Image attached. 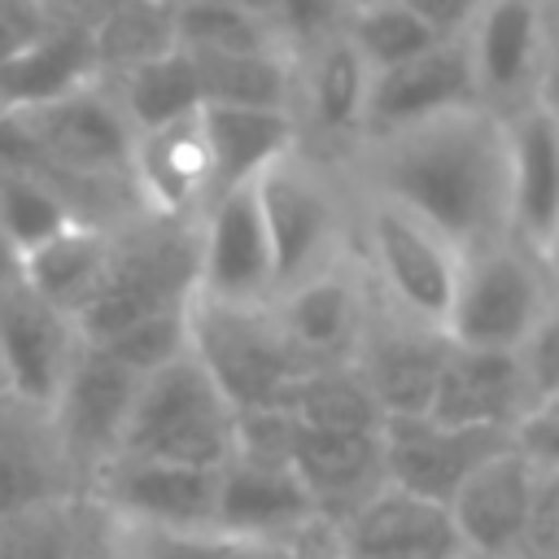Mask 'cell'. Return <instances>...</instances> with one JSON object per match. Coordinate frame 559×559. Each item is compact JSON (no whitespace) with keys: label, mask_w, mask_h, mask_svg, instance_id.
<instances>
[{"label":"cell","mask_w":559,"mask_h":559,"mask_svg":"<svg viewBox=\"0 0 559 559\" xmlns=\"http://www.w3.org/2000/svg\"><path fill=\"white\" fill-rule=\"evenodd\" d=\"M341 166L362 197L415 214L459 258L511 236L507 118L485 105L358 140Z\"/></svg>","instance_id":"1"},{"label":"cell","mask_w":559,"mask_h":559,"mask_svg":"<svg viewBox=\"0 0 559 559\" xmlns=\"http://www.w3.org/2000/svg\"><path fill=\"white\" fill-rule=\"evenodd\" d=\"M197 293V218L135 214L114 227L96 288L70 314L79 341L100 345L127 323Z\"/></svg>","instance_id":"2"},{"label":"cell","mask_w":559,"mask_h":559,"mask_svg":"<svg viewBox=\"0 0 559 559\" xmlns=\"http://www.w3.org/2000/svg\"><path fill=\"white\" fill-rule=\"evenodd\" d=\"M271 262H275V293L336 266L354 245V214L345 201V183L336 166L310 148L284 153L253 179Z\"/></svg>","instance_id":"3"},{"label":"cell","mask_w":559,"mask_h":559,"mask_svg":"<svg viewBox=\"0 0 559 559\" xmlns=\"http://www.w3.org/2000/svg\"><path fill=\"white\" fill-rule=\"evenodd\" d=\"M559 293V271L550 258L524 249L515 236L472 249L459 258L445 336L463 349H502L520 354L542 314Z\"/></svg>","instance_id":"4"},{"label":"cell","mask_w":559,"mask_h":559,"mask_svg":"<svg viewBox=\"0 0 559 559\" xmlns=\"http://www.w3.org/2000/svg\"><path fill=\"white\" fill-rule=\"evenodd\" d=\"M188 349L231 402V411L249 406H288L293 389L306 371H314L293 341L284 336L271 301L236 306L188 297Z\"/></svg>","instance_id":"5"},{"label":"cell","mask_w":559,"mask_h":559,"mask_svg":"<svg viewBox=\"0 0 559 559\" xmlns=\"http://www.w3.org/2000/svg\"><path fill=\"white\" fill-rule=\"evenodd\" d=\"M231 428H236L231 402L218 393L205 367L192 354H183L140 376L118 454L218 472L231 459Z\"/></svg>","instance_id":"6"},{"label":"cell","mask_w":559,"mask_h":559,"mask_svg":"<svg viewBox=\"0 0 559 559\" xmlns=\"http://www.w3.org/2000/svg\"><path fill=\"white\" fill-rule=\"evenodd\" d=\"M354 258L376 288V301L419 319V323H445L454 275H459V253L450 240H441L428 223L415 214L362 197L354 205Z\"/></svg>","instance_id":"7"},{"label":"cell","mask_w":559,"mask_h":559,"mask_svg":"<svg viewBox=\"0 0 559 559\" xmlns=\"http://www.w3.org/2000/svg\"><path fill=\"white\" fill-rule=\"evenodd\" d=\"M135 389H140V376L87 341L70 358L48 411H52V424H57V437L70 459L79 493H87L96 472L109 459H118Z\"/></svg>","instance_id":"8"},{"label":"cell","mask_w":559,"mask_h":559,"mask_svg":"<svg viewBox=\"0 0 559 559\" xmlns=\"http://www.w3.org/2000/svg\"><path fill=\"white\" fill-rule=\"evenodd\" d=\"M463 44L476 79V100L493 114H507L542 92L559 31L546 0H489Z\"/></svg>","instance_id":"9"},{"label":"cell","mask_w":559,"mask_h":559,"mask_svg":"<svg viewBox=\"0 0 559 559\" xmlns=\"http://www.w3.org/2000/svg\"><path fill=\"white\" fill-rule=\"evenodd\" d=\"M197 297L236 306L275 297V262L253 183L210 197L197 214Z\"/></svg>","instance_id":"10"},{"label":"cell","mask_w":559,"mask_h":559,"mask_svg":"<svg viewBox=\"0 0 559 559\" xmlns=\"http://www.w3.org/2000/svg\"><path fill=\"white\" fill-rule=\"evenodd\" d=\"M218 472L166 459H109L83 498H92L122 528H214Z\"/></svg>","instance_id":"11"},{"label":"cell","mask_w":559,"mask_h":559,"mask_svg":"<svg viewBox=\"0 0 559 559\" xmlns=\"http://www.w3.org/2000/svg\"><path fill=\"white\" fill-rule=\"evenodd\" d=\"M450 354V336L437 323H419L371 293V314L354 349V371L380 402L384 419L397 415H428L441 362Z\"/></svg>","instance_id":"12"},{"label":"cell","mask_w":559,"mask_h":559,"mask_svg":"<svg viewBox=\"0 0 559 559\" xmlns=\"http://www.w3.org/2000/svg\"><path fill=\"white\" fill-rule=\"evenodd\" d=\"M511 441L515 437L502 428H463V424H441L432 415H397L380 424L384 480L393 489L445 507L454 489Z\"/></svg>","instance_id":"13"},{"label":"cell","mask_w":559,"mask_h":559,"mask_svg":"<svg viewBox=\"0 0 559 559\" xmlns=\"http://www.w3.org/2000/svg\"><path fill=\"white\" fill-rule=\"evenodd\" d=\"M507 166H511V236L559 258V109L546 92L507 109Z\"/></svg>","instance_id":"14"},{"label":"cell","mask_w":559,"mask_h":559,"mask_svg":"<svg viewBox=\"0 0 559 559\" xmlns=\"http://www.w3.org/2000/svg\"><path fill=\"white\" fill-rule=\"evenodd\" d=\"M271 310H275L284 336L293 341V349L310 367L349 362L358 349V336L367 328V314H371V284L349 249L336 266L275 293Z\"/></svg>","instance_id":"15"},{"label":"cell","mask_w":559,"mask_h":559,"mask_svg":"<svg viewBox=\"0 0 559 559\" xmlns=\"http://www.w3.org/2000/svg\"><path fill=\"white\" fill-rule=\"evenodd\" d=\"M371 70L354 52V44L336 31L306 48L297 57V96L293 118L301 127V148L319 157H349V148L362 135V109H367Z\"/></svg>","instance_id":"16"},{"label":"cell","mask_w":559,"mask_h":559,"mask_svg":"<svg viewBox=\"0 0 559 559\" xmlns=\"http://www.w3.org/2000/svg\"><path fill=\"white\" fill-rule=\"evenodd\" d=\"M467 105H480L472 61H467V44L463 39H437L419 57L371 74L358 140L406 131L415 122H428V118H441V114H454V109H467Z\"/></svg>","instance_id":"17"},{"label":"cell","mask_w":559,"mask_h":559,"mask_svg":"<svg viewBox=\"0 0 559 559\" xmlns=\"http://www.w3.org/2000/svg\"><path fill=\"white\" fill-rule=\"evenodd\" d=\"M79 345L83 341L66 310L44 301L22 280L0 288V380L9 393L52 402Z\"/></svg>","instance_id":"18"},{"label":"cell","mask_w":559,"mask_h":559,"mask_svg":"<svg viewBox=\"0 0 559 559\" xmlns=\"http://www.w3.org/2000/svg\"><path fill=\"white\" fill-rule=\"evenodd\" d=\"M83 498L61 450L48 402H31L22 393L0 389V515Z\"/></svg>","instance_id":"19"},{"label":"cell","mask_w":559,"mask_h":559,"mask_svg":"<svg viewBox=\"0 0 559 559\" xmlns=\"http://www.w3.org/2000/svg\"><path fill=\"white\" fill-rule=\"evenodd\" d=\"M533 476L537 467L515 450H498L489 463H480L445 502L454 533L463 550L489 555V559H515L524 546L528 502H533Z\"/></svg>","instance_id":"20"},{"label":"cell","mask_w":559,"mask_h":559,"mask_svg":"<svg viewBox=\"0 0 559 559\" xmlns=\"http://www.w3.org/2000/svg\"><path fill=\"white\" fill-rule=\"evenodd\" d=\"M127 175H131V192L144 214L197 218L214 192L201 114L153 127V131H135Z\"/></svg>","instance_id":"21"},{"label":"cell","mask_w":559,"mask_h":559,"mask_svg":"<svg viewBox=\"0 0 559 559\" xmlns=\"http://www.w3.org/2000/svg\"><path fill=\"white\" fill-rule=\"evenodd\" d=\"M314 520H323V515L293 467L253 463V459H236V454L218 467V493H214V528L218 533L262 546V542L301 533Z\"/></svg>","instance_id":"22"},{"label":"cell","mask_w":559,"mask_h":559,"mask_svg":"<svg viewBox=\"0 0 559 559\" xmlns=\"http://www.w3.org/2000/svg\"><path fill=\"white\" fill-rule=\"evenodd\" d=\"M528 406H533V389H528L520 354L450 345L428 415L441 424L515 432V424L524 419Z\"/></svg>","instance_id":"23"},{"label":"cell","mask_w":559,"mask_h":559,"mask_svg":"<svg viewBox=\"0 0 559 559\" xmlns=\"http://www.w3.org/2000/svg\"><path fill=\"white\" fill-rule=\"evenodd\" d=\"M345 559H459L463 542L441 502L384 485L341 524Z\"/></svg>","instance_id":"24"},{"label":"cell","mask_w":559,"mask_h":559,"mask_svg":"<svg viewBox=\"0 0 559 559\" xmlns=\"http://www.w3.org/2000/svg\"><path fill=\"white\" fill-rule=\"evenodd\" d=\"M288 467L314 498L319 515L332 524H341L349 511H358L371 493H380L389 485L380 428L358 432V428H306L301 424Z\"/></svg>","instance_id":"25"},{"label":"cell","mask_w":559,"mask_h":559,"mask_svg":"<svg viewBox=\"0 0 559 559\" xmlns=\"http://www.w3.org/2000/svg\"><path fill=\"white\" fill-rule=\"evenodd\" d=\"M201 135L210 148L214 192L253 183L266 166L301 144V127L288 109H240V105H201Z\"/></svg>","instance_id":"26"},{"label":"cell","mask_w":559,"mask_h":559,"mask_svg":"<svg viewBox=\"0 0 559 559\" xmlns=\"http://www.w3.org/2000/svg\"><path fill=\"white\" fill-rule=\"evenodd\" d=\"M109 236H114V227H92V223L61 227L57 236H48L44 245L22 253V284L35 288L57 310L74 314L105 271Z\"/></svg>","instance_id":"27"},{"label":"cell","mask_w":559,"mask_h":559,"mask_svg":"<svg viewBox=\"0 0 559 559\" xmlns=\"http://www.w3.org/2000/svg\"><path fill=\"white\" fill-rule=\"evenodd\" d=\"M109 87V96L118 100L122 118L131 131H153V127H166V122H179V118H192L201 114V79H197V61L175 48V52H162L144 66H131L122 74H109L100 79Z\"/></svg>","instance_id":"28"},{"label":"cell","mask_w":559,"mask_h":559,"mask_svg":"<svg viewBox=\"0 0 559 559\" xmlns=\"http://www.w3.org/2000/svg\"><path fill=\"white\" fill-rule=\"evenodd\" d=\"M96 79H100V70H96L92 35L52 26L35 48H26L0 74V109H31V105L57 100L66 92H79Z\"/></svg>","instance_id":"29"},{"label":"cell","mask_w":559,"mask_h":559,"mask_svg":"<svg viewBox=\"0 0 559 559\" xmlns=\"http://www.w3.org/2000/svg\"><path fill=\"white\" fill-rule=\"evenodd\" d=\"M192 61H197L205 105L288 109L293 114V96H297V57L293 52H223V57H192Z\"/></svg>","instance_id":"30"},{"label":"cell","mask_w":559,"mask_h":559,"mask_svg":"<svg viewBox=\"0 0 559 559\" xmlns=\"http://www.w3.org/2000/svg\"><path fill=\"white\" fill-rule=\"evenodd\" d=\"M175 44L192 57L223 52H288L271 17L249 13L231 0H183L175 4Z\"/></svg>","instance_id":"31"},{"label":"cell","mask_w":559,"mask_h":559,"mask_svg":"<svg viewBox=\"0 0 559 559\" xmlns=\"http://www.w3.org/2000/svg\"><path fill=\"white\" fill-rule=\"evenodd\" d=\"M288 406H293V415L306 428H358V432H376L384 424V411L371 397V389L362 384V376L354 371V362H328V367L306 371L297 380Z\"/></svg>","instance_id":"32"},{"label":"cell","mask_w":559,"mask_h":559,"mask_svg":"<svg viewBox=\"0 0 559 559\" xmlns=\"http://www.w3.org/2000/svg\"><path fill=\"white\" fill-rule=\"evenodd\" d=\"M175 9L153 4V0H122L96 31H92V52L100 79L122 74L131 66H144L162 52H175Z\"/></svg>","instance_id":"33"},{"label":"cell","mask_w":559,"mask_h":559,"mask_svg":"<svg viewBox=\"0 0 559 559\" xmlns=\"http://www.w3.org/2000/svg\"><path fill=\"white\" fill-rule=\"evenodd\" d=\"M341 35L354 44V52L367 61V70H389L397 61L419 57L424 48L437 44V35L402 4V0H376V4H358L345 9Z\"/></svg>","instance_id":"34"},{"label":"cell","mask_w":559,"mask_h":559,"mask_svg":"<svg viewBox=\"0 0 559 559\" xmlns=\"http://www.w3.org/2000/svg\"><path fill=\"white\" fill-rule=\"evenodd\" d=\"M70 223L79 218L70 214V205L57 197L52 183H44L31 170H0V231L9 236L17 258Z\"/></svg>","instance_id":"35"},{"label":"cell","mask_w":559,"mask_h":559,"mask_svg":"<svg viewBox=\"0 0 559 559\" xmlns=\"http://www.w3.org/2000/svg\"><path fill=\"white\" fill-rule=\"evenodd\" d=\"M83 524V498L39 502L0 515V559H70Z\"/></svg>","instance_id":"36"},{"label":"cell","mask_w":559,"mask_h":559,"mask_svg":"<svg viewBox=\"0 0 559 559\" xmlns=\"http://www.w3.org/2000/svg\"><path fill=\"white\" fill-rule=\"evenodd\" d=\"M96 349H105L109 358H118L127 371L135 376H148L183 354L188 349V301L183 306H166V310H153L135 323H127L122 332H114L109 341H100Z\"/></svg>","instance_id":"37"},{"label":"cell","mask_w":559,"mask_h":559,"mask_svg":"<svg viewBox=\"0 0 559 559\" xmlns=\"http://www.w3.org/2000/svg\"><path fill=\"white\" fill-rule=\"evenodd\" d=\"M122 542L131 559H258L253 542L218 528H122Z\"/></svg>","instance_id":"38"},{"label":"cell","mask_w":559,"mask_h":559,"mask_svg":"<svg viewBox=\"0 0 559 559\" xmlns=\"http://www.w3.org/2000/svg\"><path fill=\"white\" fill-rule=\"evenodd\" d=\"M341 22H345V0H280L271 13V26L293 57H301L319 39L336 35Z\"/></svg>","instance_id":"39"},{"label":"cell","mask_w":559,"mask_h":559,"mask_svg":"<svg viewBox=\"0 0 559 559\" xmlns=\"http://www.w3.org/2000/svg\"><path fill=\"white\" fill-rule=\"evenodd\" d=\"M533 559H559V467H537L524 546Z\"/></svg>","instance_id":"40"},{"label":"cell","mask_w":559,"mask_h":559,"mask_svg":"<svg viewBox=\"0 0 559 559\" xmlns=\"http://www.w3.org/2000/svg\"><path fill=\"white\" fill-rule=\"evenodd\" d=\"M520 362H524V376H528L533 402H542V397H555V393H559V293H555L550 310L542 314V323L533 328V336L524 341Z\"/></svg>","instance_id":"41"},{"label":"cell","mask_w":559,"mask_h":559,"mask_svg":"<svg viewBox=\"0 0 559 559\" xmlns=\"http://www.w3.org/2000/svg\"><path fill=\"white\" fill-rule=\"evenodd\" d=\"M52 31L39 0H0V74Z\"/></svg>","instance_id":"42"},{"label":"cell","mask_w":559,"mask_h":559,"mask_svg":"<svg viewBox=\"0 0 559 559\" xmlns=\"http://www.w3.org/2000/svg\"><path fill=\"white\" fill-rule=\"evenodd\" d=\"M511 437H515V450L533 467H559V393L533 402Z\"/></svg>","instance_id":"43"},{"label":"cell","mask_w":559,"mask_h":559,"mask_svg":"<svg viewBox=\"0 0 559 559\" xmlns=\"http://www.w3.org/2000/svg\"><path fill=\"white\" fill-rule=\"evenodd\" d=\"M258 559H345L341 533L332 520H314L301 533H288L280 542H262Z\"/></svg>","instance_id":"44"},{"label":"cell","mask_w":559,"mask_h":559,"mask_svg":"<svg viewBox=\"0 0 559 559\" xmlns=\"http://www.w3.org/2000/svg\"><path fill=\"white\" fill-rule=\"evenodd\" d=\"M70 559H131L118 520L105 515L92 498H83V524H79V542Z\"/></svg>","instance_id":"45"},{"label":"cell","mask_w":559,"mask_h":559,"mask_svg":"<svg viewBox=\"0 0 559 559\" xmlns=\"http://www.w3.org/2000/svg\"><path fill=\"white\" fill-rule=\"evenodd\" d=\"M437 39H463L489 0H402Z\"/></svg>","instance_id":"46"},{"label":"cell","mask_w":559,"mask_h":559,"mask_svg":"<svg viewBox=\"0 0 559 559\" xmlns=\"http://www.w3.org/2000/svg\"><path fill=\"white\" fill-rule=\"evenodd\" d=\"M44 13L52 17V26H70V31H83L92 35L122 0H39Z\"/></svg>","instance_id":"47"},{"label":"cell","mask_w":559,"mask_h":559,"mask_svg":"<svg viewBox=\"0 0 559 559\" xmlns=\"http://www.w3.org/2000/svg\"><path fill=\"white\" fill-rule=\"evenodd\" d=\"M13 280H22V258H17V249L9 245V236L0 231V288H9Z\"/></svg>","instance_id":"48"},{"label":"cell","mask_w":559,"mask_h":559,"mask_svg":"<svg viewBox=\"0 0 559 559\" xmlns=\"http://www.w3.org/2000/svg\"><path fill=\"white\" fill-rule=\"evenodd\" d=\"M231 4H240V9H249V13H262V17H271L280 0H231Z\"/></svg>","instance_id":"49"},{"label":"cell","mask_w":559,"mask_h":559,"mask_svg":"<svg viewBox=\"0 0 559 559\" xmlns=\"http://www.w3.org/2000/svg\"><path fill=\"white\" fill-rule=\"evenodd\" d=\"M550 4V17H555V31H559V0H546Z\"/></svg>","instance_id":"50"},{"label":"cell","mask_w":559,"mask_h":559,"mask_svg":"<svg viewBox=\"0 0 559 559\" xmlns=\"http://www.w3.org/2000/svg\"><path fill=\"white\" fill-rule=\"evenodd\" d=\"M358 4H376V0H345V9H358Z\"/></svg>","instance_id":"51"},{"label":"cell","mask_w":559,"mask_h":559,"mask_svg":"<svg viewBox=\"0 0 559 559\" xmlns=\"http://www.w3.org/2000/svg\"><path fill=\"white\" fill-rule=\"evenodd\" d=\"M153 4H166V9H175V4H183V0H153Z\"/></svg>","instance_id":"52"},{"label":"cell","mask_w":559,"mask_h":559,"mask_svg":"<svg viewBox=\"0 0 559 559\" xmlns=\"http://www.w3.org/2000/svg\"><path fill=\"white\" fill-rule=\"evenodd\" d=\"M0 389H4V380H0Z\"/></svg>","instance_id":"53"}]
</instances>
